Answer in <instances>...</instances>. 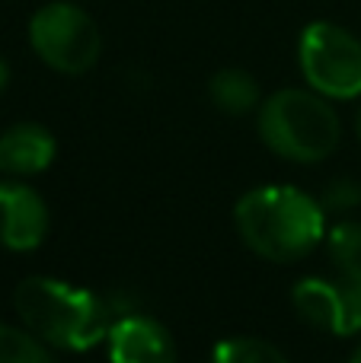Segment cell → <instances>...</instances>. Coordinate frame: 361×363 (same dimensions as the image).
Wrapping results in <instances>:
<instances>
[{
	"label": "cell",
	"mask_w": 361,
	"mask_h": 363,
	"mask_svg": "<svg viewBox=\"0 0 361 363\" xmlns=\"http://www.w3.org/2000/svg\"><path fill=\"white\" fill-rule=\"evenodd\" d=\"M13 306L36 338L68 351L96 347L102 338H109L115 319L125 315V309L109 296L55 277H26L13 294Z\"/></svg>",
	"instance_id": "obj_1"
},
{
	"label": "cell",
	"mask_w": 361,
	"mask_h": 363,
	"mask_svg": "<svg viewBox=\"0 0 361 363\" xmlns=\"http://www.w3.org/2000/svg\"><path fill=\"white\" fill-rule=\"evenodd\" d=\"M240 239L269 262H298L326 239V207L294 185H259L234 207Z\"/></svg>",
	"instance_id": "obj_2"
},
{
	"label": "cell",
	"mask_w": 361,
	"mask_h": 363,
	"mask_svg": "<svg viewBox=\"0 0 361 363\" xmlns=\"http://www.w3.org/2000/svg\"><path fill=\"white\" fill-rule=\"evenodd\" d=\"M266 147L291 163H320L339 144V115L317 89H279L259 106Z\"/></svg>",
	"instance_id": "obj_3"
},
{
	"label": "cell",
	"mask_w": 361,
	"mask_h": 363,
	"mask_svg": "<svg viewBox=\"0 0 361 363\" xmlns=\"http://www.w3.org/2000/svg\"><path fill=\"white\" fill-rule=\"evenodd\" d=\"M29 45L38 61L68 77L96 67L102 55V32L83 6L70 0H51L29 19Z\"/></svg>",
	"instance_id": "obj_4"
},
{
	"label": "cell",
	"mask_w": 361,
	"mask_h": 363,
	"mask_svg": "<svg viewBox=\"0 0 361 363\" xmlns=\"http://www.w3.org/2000/svg\"><path fill=\"white\" fill-rule=\"evenodd\" d=\"M298 64L307 86L326 99L361 96V38L336 23H311L301 32Z\"/></svg>",
	"instance_id": "obj_5"
},
{
	"label": "cell",
	"mask_w": 361,
	"mask_h": 363,
	"mask_svg": "<svg viewBox=\"0 0 361 363\" xmlns=\"http://www.w3.org/2000/svg\"><path fill=\"white\" fill-rule=\"evenodd\" d=\"M48 204L19 182H0V249L32 252L48 236Z\"/></svg>",
	"instance_id": "obj_6"
},
{
	"label": "cell",
	"mask_w": 361,
	"mask_h": 363,
	"mask_svg": "<svg viewBox=\"0 0 361 363\" xmlns=\"http://www.w3.org/2000/svg\"><path fill=\"white\" fill-rule=\"evenodd\" d=\"M106 341L112 363H176V341L151 315H119Z\"/></svg>",
	"instance_id": "obj_7"
},
{
	"label": "cell",
	"mask_w": 361,
	"mask_h": 363,
	"mask_svg": "<svg viewBox=\"0 0 361 363\" xmlns=\"http://www.w3.org/2000/svg\"><path fill=\"white\" fill-rule=\"evenodd\" d=\"M55 134L42 125H13L0 134V172L10 176H36L45 172L55 160Z\"/></svg>",
	"instance_id": "obj_8"
},
{
	"label": "cell",
	"mask_w": 361,
	"mask_h": 363,
	"mask_svg": "<svg viewBox=\"0 0 361 363\" xmlns=\"http://www.w3.org/2000/svg\"><path fill=\"white\" fill-rule=\"evenodd\" d=\"M294 313L307 325L330 335H345V306L339 281H323V277H304L291 290Z\"/></svg>",
	"instance_id": "obj_9"
},
{
	"label": "cell",
	"mask_w": 361,
	"mask_h": 363,
	"mask_svg": "<svg viewBox=\"0 0 361 363\" xmlns=\"http://www.w3.org/2000/svg\"><path fill=\"white\" fill-rule=\"evenodd\" d=\"M208 96L221 112L227 115H247L259 106V83L253 74L240 67H224L211 77Z\"/></svg>",
	"instance_id": "obj_10"
},
{
	"label": "cell",
	"mask_w": 361,
	"mask_h": 363,
	"mask_svg": "<svg viewBox=\"0 0 361 363\" xmlns=\"http://www.w3.org/2000/svg\"><path fill=\"white\" fill-rule=\"evenodd\" d=\"M326 245L339 268V277L361 281V223L343 220L333 230H326Z\"/></svg>",
	"instance_id": "obj_11"
},
{
	"label": "cell",
	"mask_w": 361,
	"mask_h": 363,
	"mask_svg": "<svg viewBox=\"0 0 361 363\" xmlns=\"http://www.w3.org/2000/svg\"><path fill=\"white\" fill-rule=\"evenodd\" d=\"M211 363H288V357L269 341L240 335V338L217 341L211 351Z\"/></svg>",
	"instance_id": "obj_12"
},
{
	"label": "cell",
	"mask_w": 361,
	"mask_h": 363,
	"mask_svg": "<svg viewBox=\"0 0 361 363\" xmlns=\"http://www.w3.org/2000/svg\"><path fill=\"white\" fill-rule=\"evenodd\" d=\"M0 363H55L45 351V341L29 328L0 325Z\"/></svg>",
	"instance_id": "obj_13"
},
{
	"label": "cell",
	"mask_w": 361,
	"mask_h": 363,
	"mask_svg": "<svg viewBox=\"0 0 361 363\" xmlns=\"http://www.w3.org/2000/svg\"><path fill=\"white\" fill-rule=\"evenodd\" d=\"M355 204H361V185L352 179H336L326 185L323 194V207H333V211H352Z\"/></svg>",
	"instance_id": "obj_14"
},
{
	"label": "cell",
	"mask_w": 361,
	"mask_h": 363,
	"mask_svg": "<svg viewBox=\"0 0 361 363\" xmlns=\"http://www.w3.org/2000/svg\"><path fill=\"white\" fill-rule=\"evenodd\" d=\"M339 290H343V306H345V335H355L361 332V281L339 277Z\"/></svg>",
	"instance_id": "obj_15"
},
{
	"label": "cell",
	"mask_w": 361,
	"mask_h": 363,
	"mask_svg": "<svg viewBox=\"0 0 361 363\" xmlns=\"http://www.w3.org/2000/svg\"><path fill=\"white\" fill-rule=\"evenodd\" d=\"M6 83H10V67H6V61L0 57V93L6 89Z\"/></svg>",
	"instance_id": "obj_16"
},
{
	"label": "cell",
	"mask_w": 361,
	"mask_h": 363,
	"mask_svg": "<svg viewBox=\"0 0 361 363\" xmlns=\"http://www.w3.org/2000/svg\"><path fill=\"white\" fill-rule=\"evenodd\" d=\"M349 363H361V345L355 347V354H352V360H349Z\"/></svg>",
	"instance_id": "obj_17"
},
{
	"label": "cell",
	"mask_w": 361,
	"mask_h": 363,
	"mask_svg": "<svg viewBox=\"0 0 361 363\" xmlns=\"http://www.w3.org/2000/svg\"><path fill=\"white\" fill-rule=\"evenodd\" d=\"M355 131H358V140H361V108H358V118H355Z\"/></svg>",
	"instance_id": "obj_18"
}]
</instances>
